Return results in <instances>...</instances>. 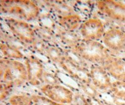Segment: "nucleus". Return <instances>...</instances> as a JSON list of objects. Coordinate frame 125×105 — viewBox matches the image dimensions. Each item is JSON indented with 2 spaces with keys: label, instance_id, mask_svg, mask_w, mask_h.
<instances>
[{
  "label": "nucleus",
  "instance_id": "f257e3e1",
  "mask_svg": "<svg viewBox=\"0 0 125 105\" xmlns=\"http://www.w3.org/2000/svg\"><path fill=\"white\" fill-rule=\"evenodd\" d=\"M71 51L76 56L91 65L103 66L112 57L109 50L99 41L81 39Z\"/></svg>",
  "mask_w": 125,
  "mask_h": 105
},
{
  "label": "nucleus",
  "instance_id": "f03ea898",
  "mask_svg": "<svg viewBox=\"0 0 125 105\" xmlns=\"http://www.w3.org/2000/svg\"><path fill=\"white\" fill-rule=\"evenodd\" d=\"M5 70L2 81L11 87L21 86L28 82V74L24 64L18 60L4 59Z\"/></svg>",
  "mask_w": 125,
  "mask_h": 105
},
{
  "label": "nucleus",
  "instance_id": "7ed1b4c3",
  "mask_svg": "<svg viewBox=\"0 0 125 105\" xmlns=\"http://www.w3.org/2000/svg\"><path fill=\"white\" fill-rule=\"evenodd\" d=\"M40 94L58 103L71 105L75 94L70 88L60 84H44L40 87Z\"/></svg>",
  "mask_w": 125,
  "mask_h": 105
},
{
  "label": "nucleus",
  "instance_id": "20e7f679",
  "mask_svg": "<svg viewBox=\"0 0 125 105\" xmlns=\"http://www.w3.org/2000/svg\"><path fill=\"white\" fill-rule=\"evenodd\" d=\"M6 23L11 33L23 43L33 44L36 40V34L31 25L21 19L8 18Z\"/></svg>",
  "mask_w": 125,
  "mask_h": 105
},
{
  "label": "nucleus",
  "instance_id": "39448f33",
  "mask_svg": "<svg viewBox=\"0 0 125 105\" xmlns=\"http://www.w3.org/2000/svg\"><path fill=\"white\" fill-rule=\"evenodd\" d=\"M105 32L103 22L96 18L88 19L83 22L79 28L80 37L86 40H100Z\"/></svg>",
  "mask_w": 125,
  "mask_h": 105
},
{
  "label": "nucleus",
  "instance_id": "423d86ee",
  "mask_svg": "<svg viewBox=\"0 0 125 105\" xmlns=\"http://www.w3.org/2000/svg\"><path fill=\"white\" fill-rule=\"evenodd\" d=\"M9 11L11 13L26 22L34 20L40 13L38 6L31 1H12L11 5L9 6Z\"/></svg>",
  "mask_w": 125,
  "mask_h": 105
},
{
  "label": "nucleus",
  "instance_id": "0eeeda50",
  "mask_svg": "<svg viewBox=\"0 0 125 105\" xmlns=\"http://www.w3.org/2000/svg\"><path fill=\"white\" fill-rule=\"evenodd\" d=\"M90 81L94 88L101 91H109L113 82L104 67L91 65L89 69Z\"/></svg>",
  "mask_w": 125,
  "mask_h": 105
},
{
  "label": "nucleus",
  "instance_id": "6e6552de",
  "mask_svg": "<svg viewBox=\"0 0 125 105\" xmlns=\"http://www.w3.org/2000/svg\"><path fill=\"white\" fill-rule=\"evenodd\" d=\"M28 74V82L33 86H39L43 82L44 67L41 61L34 57H26L24 61Z\"/></svg>",
  "mask_w": 125,
  "mask_h": 105
},
{
  "label": "nucleus",
  "instance_id": "1a4fd4ad",
  "mask_svg": "<svg viewBox=\"0 0 125 105\" xmlns=\"http://www.w3.org/2000/svg\"><path fill=\"white\" fill-rule=\"evenodd\" d=\"M97 8L101 13L116 20L125 21V7L114 1H98Z\"/></svg>",
  "mask_w": 125,
  "mask_h": 105
},
{
  "label": "nucleus",
  "instance_id": "9d476101",
  "mask_svg": "<svg viewBox=\"0 0 125 105\" xmlns=\"http://www.w3.org/2000/svg\"><path fill=\"white\" fill-rule=\"evenodd\" d=\"M101 40L104 45L109 50L120 51L125 47V35L118 29L106 31Z\"/></svg>",
  "mask_w": 125,
  "mask_h": 105
},
{
  "label": "nucleus",
  "instance_id": "9b49d317",
  "mask_svg": "<svg viewBox=\"0 0 125 105\" xmlns=\"http://www.w3.org/2000/svg\"><path fill=\"white\" fill-rule=\"evenodd\" d=\"M103 66L109 74L117 81L125 82V62L112 57Z\"/></svg>",
  "mask_w": 125,
  "mask_h": 105
},
{
  "label": "nucleus",
  "instance_id": "f8f14e48",
  "mask_svg": "<svg viewBox=\"0 0 125 105\" xmlns=\"http://www.w3.org/2000/svg\"><path fill=\"white\" fill-rule=\"evenodd\" d=\"M58 23L64 30L73 32L80 27L83 22L80 15L68 14L59 18Z\"/></svg>",
  "mask_w": 125,
  "mask_h": 105
},
{
  "label": "nucleus",
  "instance_id": "ddd939ff",
  "mask_svg": "<svg viewBox=\"0 0 125 105\" xmlns=\"http://www.w3.org/2000/svg\"><path fill=\"white\" fill-rule=\"evenodd\" d=\"M0 51L8 59L18 60L23 58L24 55L18 49L6 44L0 45Z\"/></svg>",
  "mask_w": 125,
  "mask_h": 105
},
{
  "label": "nucleus",
  "instance_id": "4468645a",
  "mask_svg": "<svg viewBox=\"0 0 125 105\" xmlns=\"http://www.w3.org/2000/svg\"><path fill=\"white\" fill-rule=\"evenodd\" d=\"M10 105H31V94H16L10 96L8 98Z\"/></svg>",
  "mask_w": 125,
  "mask_h": 105
},
{
  "label": "nucleus",
  "instance_id": "2eb2a0df",
  "mask_svg": "<svg viewBox=\"0 0 125 105\" xmlns=\"http://www.w3.org/2000/svg\"><path fill=\"white\" fill-rule=\"evenodd\" d=\"M115 98L125 100V82L115 81L113 82L109 91Z\"/></svg>",
  "mask_w": 125,
  "mask_h": 105
},
{
  "label": "nucleus",
  "instance_id": "dca6fc26",
  "mask_svg": "<svg viewBox=\"0 0 125 105\" xmlns=\"http://www.w3.org/2000/svg\"><path fill=\"white\" fill-rule=\"evenodd\" d=\"M31 99H32L31 105H74L73 104L65 105V104L58 103L51 101L48 98L40 94H31Z\"/></svg>",
  "mask_w": 125,
  "mask_h": 105
},
{
  "label": "nucleus",
  "instance_id": "f3484780",
  "mask_svg": "<svg viewBox=\"0 0 125 105\" xmlns=\"http://www.w3.org/2000/svg\"><path fill=\"white\" fill-rule=\"evenodd\" d=\"M12 88L3 81L0 82V102L10 96Z\"/></svg>",
  "mask_w": 125,
  "mask_h": 105
},
{
  "label": "nucleus",
  "instance_id": "a211bd4d",
  "mask_svg": "<svg viewBox=\"0 0 125 105\" xmlns=\"http://www.w3.org/2000/svg\"><path fill=\"white\" fill-rule=\"evenodd\" d=\"M5 70V61L4 59H0V81L3 79Z\"/></svg>",
  "mask_w": 125,
  "mask_h": 105
},
{
  "label": "nucleus",
  "instance_id": "6ab92c4d",
  "mask_svg": "<svg viewBox=\"0 0 125 105\" xmlns=\"http://www.w3.org/2000/svg\"></svg>",
  "mask_w": 125,
  "mask_h": 105
}]
</instances>
